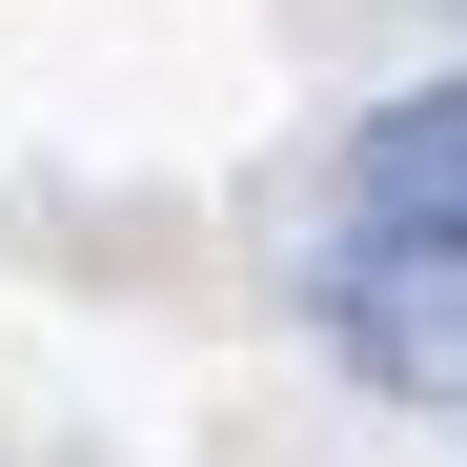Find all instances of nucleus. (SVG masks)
Here are the masks:
<instances>
[{
  "mask_svg": "<svg viewBox=\"0 0 467 467\" xmlns=\"http://www.w3.org/2000/svg\"><path fill=\"white\" fill-rule=\"evenodd\" d=\"M305 326H326V366L386 386V407H467V244H326Z\"/></svg>",
  "mask_w": 467,
  "mask_h": 467,
  "instance_id": "nucleus-1",
  "label": "nucleus"
},
{
  "mask_svg": "<svg viewBox=\"0 0 467 467\" xmlns=\"http://www.w3.org/2000/svg\"><path fill=\"white\" fill-rule=\"evenodd\" d=\"M346 244H467V82H407L346 142Z\"/></svg>",
  "mask_w": 467,
  "mask_h": 467,
  "instance_id": "nucleus-2",
  "label": "nucleus"
}]
</instances>
